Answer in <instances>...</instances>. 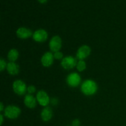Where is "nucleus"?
Here are the masks:
<instances>
[{"label":"nucleus","mask_w":126,"mask_h":126,"mask_svg":"<svg viewBox=\"0 0 126 126\" xmlns=\"http://www.w3.org/2000/svg\"><path fill=\"white\" fill-rule=\"evenodd\" d=\"M81 91L85 95L92 96L98 91V86L93 80L86 79L81 84Z\"/></svg>","instance_id":"f257e3e1"},{"label":"nucleus","mask_w":126,"mask_h":126,"mask_svg":"<svg viewBox=\"0 0 126 126\" xmlns=\"http://www.w3.org/2000/svg\"><path fill=\"white\" fill-rule=\"evenodd\" d=\"M4 116L11 119H15L18 118L21 113V110L19 107L15 105H9L5 108Z\"/></svg>","instance_id":"f03ea898"},{"label":"nucleus","mask_w":126,"mask_h":126,"mask_svg":"<svg viewBox=\"0 0 126 126\" xmlns=\"http://www.w3.org/2000/svg\"><path fill=\"white\" fill-rule=\"evenodd\" d=\"M66 83L71 87H77L81 82L80 75L77 73H71L66 77Z\"/></svg>","instance_id":"7ed1b4c3"},{"label":"nucleus","mask_w":126,"mask_h":126,"mask_svg":"<svg viewBox=\"0 0 126 126\" xmlns=\"http://www.w3.org/2000/svg\"><path fill=\"white\" fill-rule=\"evenodd\" d=\"M12 89L15 94L18 95H23L27 91L25 83L22 80H16L13 82Z\"/></svg>","instance_id":"20e7f679"},{"label":"nucleus","mask_w":126,"mask_h":126,"mask_svg":"<svg viewBox=\"0 0 126 126\" xmlns=\"http://www.w3.org/2000/svg\"><path fill=\"white\" fill-rule=\"evenodd\" d=\"M77 59L73 56H66L61 61V66L65 70H71L77 65Z\"/></svg>","instance_id":"39448f33"},{"label":"nucleus","mask_w":126,"mask_h":126,"mask_svg":"<svg viewBox=\"0 0 126 126\" xmlns=\"http://www.w3.org/2000/svg\"><path fill=\"white\" fill-rule=\"evenodd\" d=\"M62 45V41L59 36H54L50 39L49 46L50 50L53 52L60 51Z\"/></svg>","instance_id":"423d86ee"},{"label":"nucleus","mask_w":126,"mask_h":126,"mask_svg":"<svg viewBox=\"0 0 126 126\" xmlns=\"http://www.w3.org/2000/svg\"><path fill=\"white\" fill-rule=\"evenodd\" d=\"M36 98L37 102L42 107H46L50 102L49 96L48 95L47 93L44 91H39L37 93Z\"/></svg>","instance_id":"0eeeda50"},{"label":"nucleus","mask_w":126,"mask_h":126,"mask_svg":"<svg viewBox=\"0 0 126 126\" xmlns=\"http://www.w3.org/2000/svg\"><path fill=\"white\" fill-rule=\"evenodd\" d=\"M91 52V49L89 46H82L78 49L76 52V59L79 60H84L89 56Z\"/></svg>","instance_id":"6e6552de"},{"label":"nucleus","mask_w":126,"mask_h":126,"mask_svg":"<svg viewBox=\"0 0 126 126\" xmlns=\"http://www.w3.org/2000/svg\"><path fill=\"white\" fill-rule=\"evenodd\" d=\"M33 39L37 43H43L47 39L48 33L45 30L38 29L33 34Z\"/></svg>","instance_id":"1a4fd4ad"},{"label":"nucleus","mask_w":126,"mask_h":126,"mask_svg":"<svg viewBox=\"0 0 126 126\" xmlns=\"http://www.w3.org/2000/svg\"><path fill=\"white\" fill-rule=\"evenodd\" d=\"M54 54L50 52L44 53L41 59V62L44 67H49L54 63Z\"/></svg>","instance_id":"9d476101"},{"label":"nucleus","mask_w":126,"mask_h":126,"mask_svg":"<svg viewBox=\"0 0 126 126\" xmlns=\"http://www.w3.org/2000/svg\"><path fill=\"white\" fill-rule=\"evenodd\" d=\"M32 31L26 27H20L16 31V35L21 39H27L33 36Z\"/></svg>","instance_id":"9b49d317"},{"label":"nucleus","mask_w":126,"mask_h":126,"mask_svg":"<svg viewBox=\"0 0 126 126\" xmlns=\"http://www.w3.org/2000/svg\"><path fill=\"white\" fill-rule=\"evenodd\" d=\"M23 102H24L25 105L30 109H33L36 106V98H35L34 96L31 94L26 95Z\"/></svg>","instance_id":"f8f14e48"},{"label":"nucleus","mask_w":126,"mask_h":126,"mask_svg":"<svg viewBox=\"0 0 126 126\" xmlns=\"http://www.w3.org/2000/svg\"><path fill=\"white\" fill-rule=\"evenodd\" d=\"M52 110L49 107H44L41 113V117L42 120L44 122L49 121L52 118Z\"/></svg>","instance_id":"ddd939ff"},{"label":"nucleus","mask_w":126,"mask_h":126,"mask_svg":"<svg viewBox=\"0 0 126 126\" xmlns=\"http://www.w3.org/2000/svg\"><path fill=\"white\" fill-rule=\"evenodd\" d=\"M7 72L11 75H18L20 71V67L15 62H9L6 67Z\"/></svg>","instance_id":"4468645a"},{"label":"nucleus","mask_w":126,"mask_h":126,"mask_svg":"<svg viewBox=\"0 0 126 126\" xmlns=\"http://www.w3.org/2000/svg\"><path fill=\"white\" fill-rule=\"evenodd\" d=\"M18 56H19V53L16 49H11L7 54V59L11 62H15L18 59Z\"/></svg>","instance_id":"2eb2a0df"},{"label":"nucleus","mask_w":126,"mask_h":126,"mask_svg":"<svg viewBox=\"0 0 126 126\" xmlns=\"http://www.w3.org/2000/svg\"><path fill=\"white\" fill-rule=\"evenodd\" d=\"M76 68L77 70L79 72L84 71L86 68V63L84 62V60H79L76 65Z\"/></svg>","instance_id":"dca6fc26"},{"label":"nucleus","mask_w":126,"mask_h":126,"mask_svg":"<svg viewBox=\"0 0 126 126\" xmlns=\"http://www.w3.org/2000/svg\"><path fill=\"white\" fill-rule=\"evenodd\" d=\"M54 59L55 60H62L63 59V54L62 52L60 51H57L56 52L54 53Z\"/></svg>","instance_id":"f3484780"},{"label":"nucleus","mask_w":126,"mask_h":126,"mask_svg":"<svg viewBox=\"0 0 126 126\" xmlns=\"http://www.w3.org/2000/svg\"><path fill=\"white\" fill-rule=\"evenodd\" d=\"M7 65V63H6V61L2 58H1V59H0V71H2L5 69H6Z\"/></svg>","instance_id":"a211bd4d"},{"label":"nucleus","mask_w":126,"mask_h":126,"mask_svg":"<svg viewBox=\"0 0 126 126\" xmlns=\"http://www.w3.org/2000/svg\"><path fill=\"white\" fill-rule=\"evenodd\" d=\"M27 92H28V94H33L35 93L36 92V87L34 86H29L27 87Z\"/></svg>","instance_id":"6ab92c4d"},{"label":"nucleus","mask_w":126,"mask_h":126,"mask_svg":"<svg viewBox=\"0 0 126 126\" xmlns=\"http://www.w3.org/2000/svg\"><path fill=\"white\" fill-rule=\"evenodd\" d=\"M80 121L79 119H76L73 121L72 122V126H79Z\"/></svg>","instance_id":"aec40b11"},{"label":"nucleus","mask_w":126,"mask_h":126,"mask_svg":"<svg viewBox=\"0 0 126 126\" xmlns=\"http://www.w3.org/2000/svg\"><path fill=\"white\" fill-rule=\"evenodd\" d=\"M58 102H59V101H58L57 98H52L51 100V101H50V103H51V104L52 105H57L58 104Z\"/></svg>","instance_id":"412c9836"},{"label":"nucleus","mask_w":126,"mask_h":126,"mask_svg":"<svg viewBox=\"0 0 126 126\" xmlns=\"http://www.w3.org/2000/svg\"><path fill=\"white\" fill-rule=\"evenodd\" d=\"M4 109L5 108L4 107L3 103H2V102H1V103H0V111H4Z\"/></svg>","instance_id":"4be33fe9"},{"label":"nucleus","mask_w":126,"mask_h":126,"mask_svg":"<svg viewBox=\"0 0 126 126\" xmlns=\"http://www.w3.org/2000/svg\"><path fill=\"white\" fill-rule=\"evenodd\" d=\"M3 116H2V114H0V125L1 126H2V123H3Z\"/></svg>","instance_id":"5701e85b"},{"label":"nucleus","mask_w":126,"mask_h":126,"mask_svg":"<svg viewBox=\"0 0 126 126\" xmlns=\"http://www.w3.org/2000/svg\"><path fill=\"white\" fill-rule=\"evenodd\" d=\"M40 3H45L47 1V0H38Z\"/></svg>","instance_id":"b1692460"}]
</instances>
